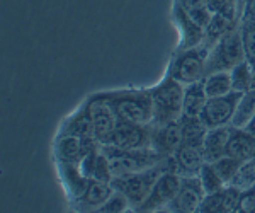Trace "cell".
Segmentation results:
<instances>
[{
	"mask_svg": "<svg viewBox=\"0 0 255 213\" xmlns=\"http://www.w3.org/2000/svg\"><path fill=\"white\" fill-rule=\"evenodd\" d=\"M172 161H174V171L179 176H197L206 159L201 147L182 143L180 149L172 155Z\"/></svg>",
	"mask_w": 255,
	"mask_h": 213,
	"instance_id": "obj_16",
	"label": "cell"
},
{
	"mask_svg": "<svg viewBox=\"0 0 255 213\" xmlns=\"http://www.w3.org/2000/svg\"><path fill=\"white\" fill-rule=\"evenodd\" d=\"M206 196V191L203 188L199 176H182L179 193L172 203L165 208V212H177V213H192L197 212L201 207V202Z\"/></svg>",
	"mask_w": 255,
	"mask_h": 213,
	"instance_id": "obj_12",
	"label": "cell"
},
{
	"mask_svg": "<svg viewBox=\"0 0 255 213\" xmlns=\"http://www.w3.org/2000/svg\"><path fill=\"white\" fill-rule=\"evenodd\" d=\"M242 97V92L232 91L230 94L220 97H208L206 106L201 113V120L208 128H218V126L232 125L233 114H235L237 104Z\"/></svg>",
	"mask_w": 255,
	"mask_h": 213,
	"instance_id": "obj_8",
	"label": "cell"
},
{
	"mask_svg": "<svg viewBox=\"0 0 255 213\" xmlns=\"http://www.w3.org/2000/svg\"><path fill=\"white\" fill-rule=\"evenodd\" d=\"M254 159H255V152H254Z\"/></svg>",
	"mask_w": 255,
	"mask_h": 213,
	"instance_id": "obj_36",
	"label": "cell"
},
{
	"mask_svg": "<svg viewBox=\"0 0 255 213\" xmlns=\"http://www.w3.org/2000/svg\"><path fill=\"white\" fill-rule=\"evenodd\" d=\"M102 150L108 155L114 178L116 176H126V174L150 169V167L157 166L158 162H162L165 159L162 155H158L151 147L128 150V149H119V147L114 145H102Z\"/></svg>",
	"mask_w": 255,
	"mask_h": 213,
	"instance_id": "obj_4",
	"label": "cell"
},
{
	"mask_svg": "<svg viewBox=\"0 0 255 213\" xmlns=\"http://www.w3.org/2000/svg\"><path fill=\"white\" fill-rule=\"evenodd\" d=\"M230 77H232V89L235 92H247L252 89L254 82V68L247 60L240 61L238 65L230 70Z\"/></svg>",
	"mask_w": 255,
	"mask_h": 213,
	"instance_id": "obj_27",
	"label": "cell"
},
{
	"mask_svg": "<svg viewBox=\"0 0 255 213\" xmlns=\"http://www.w3.org/2000/svg\"><path fill=\"white\" fill-rule=\"evenodd\" d=\"M60 135H72V137H79L82 140H87V142L96 140L92 114H90V108L87 102L84 106H80L72 116H68L65 120V125L61 128Z\"/></svg>",
	"mask_w": 255,
	"mask_h": 213,
	"instance_id": "obj_15",
	"label": "cell"
},
{
	"mask_svg": "<svg viewBox=\"0 0 255 213\" xmlns=\"http://www.w3.org/2000/svg\"><path fill=\"white\" fill-rule=\"evenodd\" d=\"M87 104L90 108V114H92L96 140L101 143V145H109L111 137H113V133H114V128H116V125H118L116 111H114L113 106H111L108 101L102 99L97 94L89 97Z\"/></svg>",
	"mask_w": 255,
	"mask_h": 213,
	"instance_id": "obj_10",
	"label": "cell"
},
{
	"mask_svg": "<svg viewBox=\"0 0 255 213\" xmlns=\"http://www.w3.org/2000/svg\"><path fill=\"white\" fill-rule=\"evenodd\" d=\"M184 142L182 137V123L172 121L162 126L151 125V142L150 147L162 157H170L180 149Z\"/></svg>",
	"mask_w": 255,
	"mask_h": 213,
	"instance_id": "obj_13",
	"label": "cell"
},
{
	"mask_svg": "<svg viewBox=\"0 0 255 213\" xmlns=\"http://www.w3.org/2000/svg\"><path fill=\"white\" fill-rule=\"evenodd\" d=\"M174 2L179 3V5L203 27L208 26L213 14H215V12L211 10V7H209L208 0H174Z\"/></svg>",
	"mask_w": 255,
	"mask_h": 213,
	"instance_id": "obj_26",
	"label": "cell"
},
{
	"mask_svg": "<svg viewBox=\"0 0 255 213\" xmlns=\"http://www.w3.org/2000/svg\"><path fill=\"white\" fill-rule=\"evenodd\" d=\"M204 89H206L208 97H220L225 94H230L232 89V77L230 72H213L208 73L203 79Z\"/></svg>",
	"mask_w": 255,
	"mask_h": 213,
	"instance_id": "obj_25",
	"label": "cell"
},
{
	"mask_svg": "<svg viewBox=\"0 0 255 213\" xmlns=\"http://www.w3.org/2000/svg\"><path fill=\"white\" fill-rule=\"evenodd\" d=\"M180 181H182V176H179L174 171L162 173L160 178L155 181L150 195L146 196V200L141 203V207L136 212H158V210L165 212V208L172 203V200L179 193Z\"/></svg>",
	"mask_w": 255,
	"mask_h": 213,
	"instance_id": "obj_7",
	"label": "cell"
},
{
	"mask_svg": "<svg viewBox=\"0 0 255 213\" xmlns=\"http://www.w3.org/2000/svg\"><path fill=\"white\" fill-rule=\"evenodd\" d=\"M252 89H255V68H254V82H252Z\"/></svg>",
	"mask_w": 255,
	"mask_h": 213,
	"instance_id": "obj_34",
	"label": "cell"
},
{
	"mask_svg": "<svg viewBox=\"0 0 255 213\" xmlns=\"http://www.w3.org/2000/svg\"><path fill=\"white\" fill-rule=\"evenodd\" d=\"M245 161H240V159L237 157H232V155H223V157H220L218 161L211 162L213 166H215V169L218 171V174L221 176V179L230 184V181L233 179V176L237 174V171L240 169V166L244 164Z\"/></svg>",
	"mask_w": 255,
	"mask_h": 213,
	"instance_id": "obj_31",
	"label": "cell"
},
{
	"mask_svg": "<svg viewBox=\"0 0 255 213\" xmlns=\"http://www.w3.org/2000/svg\"><path fill=\"white\" fill-rule=\"evenodd\" d=\"M209 48L201 44L189 50L175 51L167 68V75L189 85L206 77V61Z\"/></svg>",
	"mask_w": 255,
	"mask_h": 213,
	"instance_id": "obj_6",
	"label": "cell"
},
{
	"mask_svg": "<svg viewBox=\"0 0 255 213\" xmlns=\"http://www.w3.org/2000/svg\"><path fill=\"white\" fill-rule=\"evenodd\" d=\"M113 191L114 188L111 183H104V181H99V179L90 178L84 195L77 200L79 202V208L82 212H87V210L97 212L102 205L108 202L109 196L113 195Z\"/></svg>",
	"mask_w": 255,
	"mask_h": 213,
	"instance_id": "obj_17",
	"label": "cell"
},
{
	"mask_svg": "<svg viewBox=\"0 0 255 213\" xmlns=\"http://www.w3.org/2000/svg\"><path fill=\"white\" fill-rule=\"evenodd\" d=\"M232 133V125L218 126V128H209L206 138L203 142V154L206 162H215L220 157L226 155V147H228V138Z\"/></svg>",
	"mask_w": 255,
	"mask_h": 213,
	"instance_id": "obj_18",
	"label": "cell"
},
{
	"mask_svg": "<svg viewBox=\"0 0 255 213\" xmlns=\"http://www.w3.org/2000/svg\"><path fill=\"white\" fill-rule=\"evenodd\" d=\"M255 116V89H250L242 94L240 101L237 104L235 114H233L232 126L233 128H247L249 123Z\"/></svg>",
	"mask_w": 255,
	"mask_h": 213,
	"instance_id": "obj_22",
	"label": "cell"
},
{
	"mask_svg": "<svg viewBox=\"0 0 255 213\" xmlns=\"http://www.w3.org/2000/svg\"><path fill=\"white\" fill-rule=\"evenodd\" d=\"M151 142V125H139L118 118V125L111 137L109 145L119 149H146Z\"/></svg>",
	"mask_w": 255,
	"mask_h": 213,
	"instance_id": "obj_9",
	"label": "cell"
},
{
	"mask_svg": "<svg viewBox=\"0 0 255 213\" xmlns=\"http://www.w3.org/2000/svg\"><path fill=\"white\" fill-rule=\"evenodd\" d=\"M245 60L244 39L240 29L233 27L221 39H218L208 51L206 75L213 72H230L235 65Z\"/></svg>",
	"mask_w": 255,
	"mask_h": 213,
	"instance_id": "obj_5",
	"label": "cell"
},
{
	"mask_svg": "<svg viewBox=\"0 0 255 213\" xmlns=\"http://www.w3.org/2000/svg\"><path fill=\"white\" fill-rule=\"evenodd\" d=\"M242 39H244V50H245V60L255 68V17L244 20L240 27Z\"/></svg>",
	"mask_w": 255,
	"mask_h": 213,
	"instance_id": "obj_30",
	"label": "cell"
},
{
	"mask_svg": "<svg viewBox=\"0 0 255 213\" xmlns=\"http://www.w3.org/2000/svg\"><path fill=\"white\" fill-rule=\"evenodd\" d=\"M208 101V94L204 89V82L197 80L192 84L186 85V92H184V111L182 116L186 118H201L204 106Z\"/></svg>",
	"mask_w": 255,
	"mask_h": 213,
	"instance_id": "obj_20",
	"label": "cell"
},
{
	"mask_svg": "<svg viewBox=\"0 0 255 213\" xmlns=\"http://www.w3.org/2000/svg\"><path fill=\"white\" fill-rule=\"evenodd\" d=\"M184 92L186 85L182 82L165 75L160 84L150 89L153 101V126H162L172 121H179L184 111Z\"/></svg>",
	"mask_w": 255,
	"mask_h": 213,
	"instance_id": "obj_3",
	"label": "cell"
},
{
	"mask_svg": "<svg viewBox=\"0 0 255 213\" xmlns=\"http://www.w3.org/2000/svg\"><path fill=\"white\" fill-rule=\"evenodd\" d=\"M126 210H131V203L129 200L126 198L121 191L114 190L113 195L109 196V200L99 208L97 212H102V213H121V212H126Z\"/></svg>",
	"mask_w": 255,
	"mask_h": 213,
	"instance_id": "obj_32",
	"label": "cell"
},
{
	"mask_svg": "<svg viewBox=\"0 0 255 213\" xmlns=\"http://www.w3.org/2000/svg\"><path fill=\"white\" fill-rule=\"evenodd\" d=\"M165 171H174V161L170 157H165L162 162H158L157 166L150 167V169L139 171V173L126 174V176H116L113 178V188L118 191H121L123 195L129 200L131 210L136 212L141 203L146 200V196L150 195L151 188H153L155 181L160 178V174ZM175 173V171H174Z\"/></svg>",
	"mask_w": 255,
	"mask_h": 213,
	"instance_id": "obj_1",
	"label": "cell"
},
{
	"mask_svg": "<svg viewBox=\"0 0 255 213\" xmlns=\"http://www.w3.org/2000/svg\"><path fill=\"white\" fill-rule=\"evenodd\" d=\"M58 167H60L61 179H63L68 195L72 196L73 200H79L80 196L84 195V191H85V188H87L90 178H85V176L82 174L80 167L75 166V164L58 162Z\"/></svg>",
	"mask_w": 255,
	"mask_h": 213,
	"instance_id": "obj_21",
	"label": "cell"
},
{
	"mask_svg": "<svg viewBox=\"0 0 255 213\" xmlns=\"http://www.w3.org/2000/svg\"><path fill=\"white\" fill-rule=\"evenodd\" d=\"M232 29H233V19L225 14H218V12H215L211 20H209V24L204 27L206 36H204L203 44L208 48H211L218 39H221L226 32L232 31Z\"/></svg>",
	"mask_w": 255,
	"mask_h": 213,
	"instance_id": "obj_24",
	"label": "cell"
},
{
	"mask_svg": "<svg viewBox=\"0 0 255 213\" xmlns=\"http://www.w3.org/2000/svg\"><path fill=\"white\" fill-rule=\"evenodd\" d=\"M232 186L238 188L242 191H249L255 188V159H249L240 166V169L237 171V174L233 176V179L230 181Z\"/></svg>",
	"mask_w": 255,
	"mask_h": 213,
	"instance_id": "obj_28",
	"label": "cell"
},
{
	"mask_svg": "<svg viewBox=\"0 0 255 213\" xmlns=\"http://www.w3.org/2000/svg\"><path fill=\"white\" fill-rule=\"evenodd\" d=\"M99 142H87L82 140L79 137H72V135H58L55 142V157L56 162L65 164H75L79 166L82 159L87 155V152Z\"/></svg>",
	"mask_w": 255,
	"mask_h": 213,
	"instance_id": "obj_14",
	"label": "cell"
},
{
	"mask_svg": "<svg viewBox=\"0 0 255 213\" xmlns=\"http://www.w3.org/2000/svg\"><path fill=\"white\" fill-rule=\"evenodd\" d=\"M197 176H199L201 183H203V188H204V191H206V195L215 193V191L226 186V183L221 179V176L218 174V171L215 169V166H213L211 162H204Z\"/></svg>",
	"mask_w": 255,
	"mask_h": 213,
	"instance_id": "obj_29",
	"label": "cell"
},
{
	"mask_svg": "<svg viewBox=\"0 0 255 213\" xmlns=\"http://www.w3.org/2000/svg\"><path fill=\"white\" fill-rule=\"evenodd\" d=\"M197 212H218V213H225V188L215 191V193H209L204 196V200L201 202V207Z\"/></svg>",
	"mask_w": 255,
	"mask_h": 213,
	"instance_id": "obj_33",
	"label": "cell"
},
{
	"mask_svg": "<svg viewBox=\"0 0 255 213\" xmlns=\"http://www.w3.org/2000/svg\"><path fill=\"white\" fill-rule=\"evenodd\" d=\"M180 123H182V137L186 145H194V147H201L203 149V142L206 138L208 133V126L204 125L201 118H180Z\"/></svg>",
	"mask_w": 255,
	"mask_h": 213,
	"instance_id": "obj_23",
	"label": "cell"
},
{
	"mask_svg": "<svg viewBox=\"0 0 255 213\" xmlns=\"http://www.w3.org/2000/svg\"><path fill=\"white\" fill-rule=\"evenodd\" d=\"M172 22L179 31V44H177L175 51L196 48L204 43V36H206L204 27L197 24L177 2H174V7H172Z\"/></svg>",
	"mask_w": 255,
	"mask_h": 213,
	"instance_id": "obj_11",
	"label": "cell"
},
{
	"mask_svg": "<svg viewBox=\"0 0 255 213\" xmlns=\"http://www.w3.org/2000/svg\"><path fill=\"white\" fill-rule=\"evenodd\" d=\"M255 152V135L250 133L245 128H233L228 138V147H226V154L237 157L240 161H249L254 157Z\"/></svg>",
	"mask_w": 255,
	"mask_h": 213,
	"instance_id": "obj_19",
	"label": "cell"
},
{
	"mask_svg": "<svg viewBox=\"0 0 255 213\" xmlns=\"http://www.w3.org/2000/svg\"><path fill=\"white\" fill-rule=\"evenodd\" d=\"M252 10H254V14H255V0L252 2Z\"/></svg>",
	"mask_w": 255,
	"mask_h": 213,
	"instance_id": "obj_35",
	"label": "cell"
},
{
	"mask_svg": "<svg viewBox=\"0 0 255 213\" xmlns=\"http://www.w3.org/2000/svg\"><path fill=\"white\" fill-rule=\"evenodd\" d=\"M113 106L118 118L139 125H151L153 121V101L150 89L138 91H116L97 94Z\"/></svg>",
	"mask_w": 255,
	"mask_h": 213,
	"instance_id": "obj_2",
	"label": "cell"
}]
</instances>
